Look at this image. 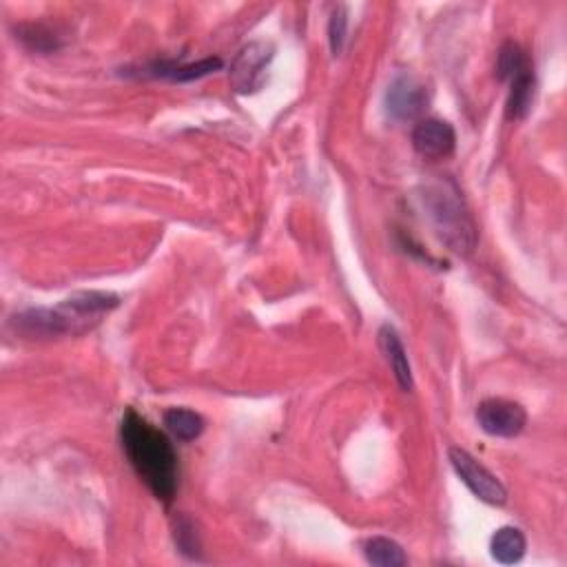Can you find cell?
<instances>
[{
	"label": "cell",
	"mask_w": 567,
	"mask_h": 567,
	"mask_svg": "<svg viewBox=\"0 0 567 567\" xmlns=\"http://www.w3.org/2000/svg\"><path fill=\"white\" fill-rule=\"evenodd\" d=\"M273 60V45L268 43H251L246 45L231 63V85L237 94L249 96L260 91L266 80V69Z\"/></svg>",
	"instance_id": "5b68a950"
},
{
	"label": "cell",
	"mask_w": 567,
	"mask_h": 567,
	"mask_svg": "<svg viewBox=\"0 0 567 567\" xmlns=\"http://www.w3.org/2000/svg\"><path fill=\"white\" fill-rule=\"evenodd\" d=\"M477 421L490 437L514 439L528 426V412L517 401L492 397L477 406Z\"/></svg>",
	"instance_id": "277c9868"
},
{
	"label": "cell",
	"mask_w": 567,
	"mask_h": 567,
	"mask_svg": "<svg viewBox=\"0 0 567 567\" xmlns=\"http://www.w3.org/2000/svg\"><path fill=\"white\" fill-rule=\"evenodd\" d=\"M510 96H508V113L510 120H523L528 116L534 102V89H536V80H534V69L525 67L519 74H514L510 80Z\"/></svg>",
	"instance_id": "8fae6325"
},
{
	"label": "cell",
	"mask_w": 567,
	"mask_h": 567,
	"mask_svg": "<svg viewBox=\"0 0 567 567\" xmlns=\"http://www.w3.org/2000/svg\"><path fill=\"white\" fill-rule=\"evenodd\" d=\"M428 105V91L415 78L399 76L393 80L386 94V111L395 120H415Z\"/></svg>",
	"instance_id": "52a82bcc"
},
{
	"label": "cell",
	"mask_w": 567,
	"mask_h": 567,
	"mask_svg": "<svg viewBox=\"0 0 567 567\" xmlns=\"http://www.w3.org/2000/svg\"><path fill=\"white\" fill-rule=\"evenodd\" d=\"M120 441L133 470L147 483L153 497L169 505L180 479V463L171 439L129 408L120 424Z\"/></svg>",
	"instance_id": "6da1fadb"
},
{
	"label": "cell",
	"mask_w": 567,
	"mask_h": 567,
	"mask_svg": "<svg viewBox=\"0 0 567 567\" xmlns=\"http://www.w3.org/2000/svg\"><path fill=\"white\" fill-rule=\"evenodd\" d=\"M448 459L455 468L457 477L466 483L468 490L477 497L479 501L488 503V505H501L508 503V490H505L503 483L494 477V474L474 459L468 450L463 448H450L448 450Z\"/></svg>",
	"instance_id": "3957f363"
},
{
	"label": "cell",
	"mask_w": 567,
	"mask_h": 567,
	"mask_svg": "<svg viewBox=\"0 0 567 567\" xmlns=\"http://www.w3.org/2000/svg\"><path fill=\"white\" fill-rule=\"evenodd\" d=\"M346 36H348V7L339 5L335 7V12L331 16V23H328V40H331L333 56L342 54Z\"/></svg>",
	"instance_id": "2e32d148"
},
{
	"label": "cell",
	"mask_w": 567,
	"mask_h": 567,
	"mask_svg": "<svg viewBox=\"0 0 567 567\" xmlns=\"http://www.w3.org/2000/svg\"><path fill=\"white\" fill-rule=\"evenodd\" d=\"M525 550H528L525 534L519 528H514V525H503L490 539L492 559L501 565L519 563L525 556Z\"/></svg>",
	"instance_id": "30bf717a"
},
{
	"label": "cell",
	"mask_w": 567,
	"mask_h": 567,
	"mask_svg": "<svg viewBox=\"0 0 567 567\" xmlns=\"http://www.w3.org/2000/svg\"><path fill=\"white\" fill-rule=\"evenodd\" d=\"M18 38L23 40V43L29 47V49H34V51H56L60 47L58 43V38L49 32V29H45L43 25H23L18 29Z\"/></svg>",
	"instance_id": "9a60e30c"
},
{
	"label": "cell",
	"mask_w": 567,
	"mask_h": 567,
	"mask_svg": "<svg viewBox=\"0 0 567 567\" xmlns=\"http://www.w3.org/2000/svg\"><path fill=\"white\" fill-rule=\"evenodd\" d=\"M162 421L178 441H195L204 432V419L189 408H169L164 412Z\"/></svg>",
	"instance_id": "7c38bea8"
},
{
	"label": "cell",
	"mask_w": 567,
	"mask_h": 567,
	"mask_svg": "<svg viewBox=\"0 0 567 567\" xmlns=\"http://www.w3.org/2000/svg\"><path fill=\"white\" fill-rule=\"evenodd\" d=\"M419 198L443 244L459 255H470L477 246V224L457 184L452 180H435L426 184Z\"/></svg>",
	"instance_id": "7a4b0ae2"
},
{
	"label": "cell",
	"mask_w": 567,
	"mask_h": 567,
	"mask_svg": "<svg viewBox=\"0 0 567 567\" xmlns=\"http://www.w3.org/2000/svg\"><path fill=\"white\" fill-rule=\"evenodd\" d=\"M175 545H178L180 552L189 559H200V536L198 530H195V523L189 517H180V521L175 523Z\"/></svg>",
	"instance_id": "5bb4252c"
},
{
	"label": "cell",
	"mask_w": 567,
	"mask_h": 567,
	"mask_svg": "<svg viewBox=\"0 0 567 567\" xmlns=\"http://www.w3.org/2000/svg\"><path fill=\"white\" fill-rule=\"evenodd\" d=\"M412 147L428 160H443L452 156L457 147V133L455 127L446 120L428 118L421 120L412 131Z\"/></svg>",
	"instance_id": "8992f818"
},
{
	"label": "cell",
	"mask_w": 567,
	"mask_h": 567,
	"mask_svg": "<svg viewBox=\"0 0 567 567\" xmlns=\"http://www.w3.org/2000/svg\"><path fill=\"white\" fill-rule=\"evenodd\" d=\"M379 346H381V350H384L388 366L393 368V375L397 379L399 388L404 390V393H410V390L415 388V381H412V368H410V362H408L406 346H404V342H401V337L393 326H388V324L381 326Z\"/></svg>",
	"instance_id": "ba28073f"
},
{
	"label": "cell",
	"mask_w": 567,
	"mask_h": 567,
	"mask_svg": "<svg viewBox=\"0 0 567 567\" xmlns=\"http://www.w3.org/2000/svg\"><path fill=\"white\" fill-rule=\"evenodd\" d=\"M220 69H222L220 58H204L200 63H191V65H180V63L175 65L173 60H162V63L151 65L144 74L153 78H167L173 82H191V80H200L204 76H211Z\"/></svg>",
	"instance_id": "9c48e42d"
},
{
	"label": "cell",
	"mask_w": 567,
	"mask_h": 567,
	"mask_svg": "<svg viewBox=\"0 0 567 567\" xmlns=\"http://www.w3.org/2000/svg\"><path fill=\"white\" fill-rule=\"evenodd\" d=\"M364 554L370 565L377 567H404L408 563V554L393 539L386 536H373L364 543Z\"/></svg>",
	"instance_id": "4fadbf2b"
}]
</instances>
